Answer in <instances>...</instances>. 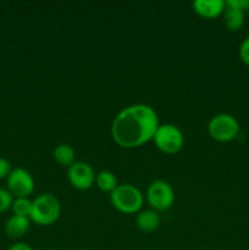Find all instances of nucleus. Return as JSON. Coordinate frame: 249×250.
Masks as SVG:
<instances>
[{
	"label": "nucleus",
	"instance_id": "f257e3e1",
	"mask_svg": "<svg viewBox=\"0 0 249 250\" xmlns=\"http://www.w3.org/2000/svg\"><path fill=\"white\" fill-rule=\"evenodd\" d=\"M159 126V117L154 107L146 104H133L115 116L110 132L117 146L133 149L153 141Z\"/></svg>",
	"mask_w": 249,
	"mask_h": 250
},
{
	"label": "nucleus",
	"instance_id": "f03ea898",
	"mask_svg": "<svg viewBox=\"0 0 249 250\" xmlns=\"http://www.w3.org/2000/svg\"><path fill=\"white\" fill-rule=\"evenodd\" d=\"M61 215V205L58 198L50 193L39 194L32 200V211L29 220L39 226H50L55 224Z\"/></svg>",
	"mask_w": 249,
	"mask_h": 250
},
{
	"label": "nucleus",
	"instance_id": "7ed1b4c3",
	"mask_svg": "<svg viewBox=\"0 0 249 250\" xmlns=\"http://www.w3.org/2000/svg\"><path fill=\"white\" fill-rule=\"evenodd\" d=\"M111 205L122 214H137L144 203L143 193L133 185H119L110 193Z\"/></svg>",
	"mask_w": 249,
	"mask_h": 250
},
{
	"label": "nucleus",
	"instance_id": "20e7f679",
	"mask_svg": "<svg viewBox=\"0 0 249 250\" xmlns=\"http://www.w3.org/2000/svg\"><path fill=\"white\" fill-rule=\"evenodd\" d=\"M153 141L159 150L172 155L183 148L185 136H183V132L175 125L164 124L158 127Z\"/></svg>",
	"mask_w": 249,
	"mask_h": 250
},
{
	"label": "nucleus",
	"instance_id": "39448f33",
	"mask_svg": "<svg viewBox=\"0 0 249 250\" xmlns=\"http://www.w3.org/2000/svg\"><path fill=\"white\" fill-rule=\"evenodd\" d=\"M208 133L216 142H231L238 136L239 124L232 115L217 114L208 124Z\"/></svg>",
	"mask_w": 249,
	"mask_h": 250
},
{
	"label": "nucleus",
	"instance_id": "423d86ee",
	"mask_svg": "<svg viewBox=\"0 0 249 250\" xmlns=\"http://www.w3.org/2000/svg\"><path fill=\"white\" fill-rule=\"evenodd\" d=\"M146 200L155 211H166L175 203V192L168 182L164 180H155L148 186Z\"/></svg>",
	"mask_w": 249,
	"mask_h": 250
},
{
	"label": "nucleus",
	"instance_id": "0eeeda50",
	"mask_svg": "<svg viewBox=\"0 0 249 250\" xmlns=\"http://www.w3.org/2000/svg\"><path fill=\"white\" fill-rule=\"evenodd\" d=\"M6 183L7 190L15 198H28L34 190L33 176L23 167L12 168Z\"/></svg>",
	"mask_w": 249,
	"mask_h": 250
},
{
	"label": "nucleus",
	"instance_id": "6e6552de",
	"mask_svg": "<svg viewBox=\"0 0 249 250\" xmlns=\"http://www.w3.org/2000/svg\"><path fill=\"white\" fill-rule=\"evenodd\" d=\"M95 175L92 166L85 161H75L67 167V180L73 188L87 190L95 185Z\"/></svg>",
	"mask_w": 249,
	"mask_h": 250
},
{
	"label": "nucleus",
	"instance_id": "1a4fd4ad",
	"mask_svg": "<svg viewBox=\"0 0 249 250\" xmlns=\"http://www.w3.org/2000/svg\"><path fill=\"white\" fill-rule=\"evenodd\" d=\"M195 14L204 19H215L224 14L226 2L224 0H195L192 4Z\"/></svg>",
	"mask_w": 249,
	"mask_h": 250
},
{
	"label": "nucleus",
	"instance_id": "9d476101",
	"mask_svg": "<svg viewBox=\"0 0 249 250\" xmlns=\"http://www.w3.org/2000/svg\"><path fill=\"white\" fill-rule=\"evenodd\" d=\"M160 215L158 211L153 209H144L137 212L136 225L139 231L144 233H150V232L156 231L160 226Z\"/></svg>",
	"mask_w": 249,
	"mask_h": 250
},
{
	"label": "nucleus",
	"instance_id": "9b49d317",
	"mask_svg": "<svg viewBox=\"0 0 249 250\" xmlns=\"http://www.w3.org/2000/svg\"><path fill=\"white\" fill-rule=\"evenodd\" d=\"M29 226H31V220H29V217L12 215L5 222V233L10 238H21V237H23L29 231Z\"/></svg>",
	"mask_w": 249,
	"mask_h": 250
},
{
	"label": "nucleus",
	"instance_id": "f8f14e48",
	"mask_svg": "<svg viewBox=\"0 0 249 250\" xmlns=\"http://www.w3.org/2000/svg\"><path fill=\"white\" fill-rule=\"evenodd\" d=\"M222 20H224L225 27L228 31L237 32L243 27L244 21H246V12L242 11L238 7H234L226 4L224 14H222Z\"/></svg>",
	"mask_w": 249,
	"mask_h": 250
},
{
	"label": "nucleus",
	"instance_id": "ddd939ff",
	"mask_svg": "<svg viewBox=\"0 0 249 250\" xmlns=\"http://www.w3.org/2000/svg\"><path fill=\"white\" fill-rule=\"evenodd\" d=\"M53 158L59 165L66 166V167H70L75 161H77L76 160L75 149L70 144L66 143H61L54 148Z\"/></svg>",
	"mask_w": 249,
	"mask_h": 250
},
{
	"label": "nucleus",
	"instance_id": "4468645a",
	"mask_svg": "<svg viewBox=\"0 0 249 250\" xmlns=\"http://www.w3.org/2000/svg\"><path fill=\"white\" fill-rule=\"evenodd\" d=\"M95 185L103 192L111 193L115 188L119 186L117 182V177L114 172L107 170L100 171L99 173H97V177H95Z\"/></svg>",
	"mask_w": 249,
	"mask_h": 250
},
{
	"label": "nucleus",
	"instance_id": "2eb2a0df",
	"mask_svg": "<svg viewBox=\"0 0 249 250\" xmlns=\"http://www.w3.org/2000/svg\"><path fill=\"white\" fill-rule=\"evenodd\" d=\"M11 209L14 215L29 217L32 211V200H29V198H15Z\"/></svg>",
	"mask_w": 249,
	"mask_h": 250
},
{
	"label": "nucleus",
	"instance_id": "dca6fc26",
	"mask_svg": "<svg viewBox=\"0 0 249 250\" xmlns=\"http://www.w3.org/2000/svg\"><path fill=\"white\" fill-rule=\"evenodd\" d=\"M12 202H14V197L7 190V188L6 189L5 188H0V214L11 209Z\"/></svg>",
	"mask_w": 249,
	"mask_h": 250
},
{
	"label": "nucleus",
	"instance_id": "f3484780",
	"mask_svg": "<svg viewBox=\"0 0 249 250\" xmlns=\"http://www.w3.org/2000/svg\"><path fill=\"white\" fill-rule=\"evenodd\" d=\"M239 58L243 63L249 66V37H247L239 46Z\"/></svg>",
	"mask_w": 249,
	"mask_h": 250
},
{
	"label": "nucleus",
	"instance_id": "a211bd4d",
	"mask_svg": "<svg viewBox=\"0 0 249 250\" xmlns=\"http://www.w3.org/2000/svg\"><path fill=\"white\" fill-rule=\"evenodd\" d=\"M11 170L12 168H11V164H10V161H7L6 159L0 156V180H2V178H7V176L10 175Z\"/></svg>",
	"mask_w": 249,
	"mask_h": 250
},
{
	"label": "nucleus",
	"instance_id": "6ab92c4d",
	"mask_svg": "<svg viewBox=\"0 0 249 250\" xmlns=\"http://www.w3.org/2000/svg\"><path fill=\"white\" fill-rule=\"evenodd\" d=\"M226 4L238 7V9H241L244 12L249 10V0H227Z\"/></svg>",
	"mask_w": 249,
	"mask_h": 250
},
{
	"label": "nucleus",
	"instance_id": "aec40b11",
	"mask_svg": "<svg viewBox=\"0 0 249 250\" xmlns=\"http://www.w3.org/2000/svg\"><path fill=\"white\" fill-rule=\"evenodd\" d=\"M9 250H34L29 244L23 243V242H16L15 244H12L10 247Z\"/></svg>",
	"mask_w": 249,
	"mask_h": 250
}]
</instances>
